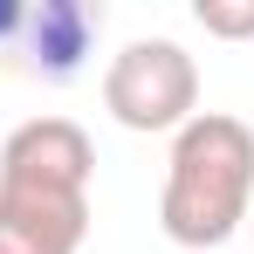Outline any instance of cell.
<instances>
[{
  "instance_id": "cell-1",
  "label": "cell",
  "mask_w": 254,
  "mask_h": 254,
  "mask_svg": "<svg viewBox=\"0 0 254 254\" xmlns=\"http://www.w3.org/2000/svg\"><path fill=\"white\" fill-rule=\"evenodd\" d=\"M254 206V130L227 110H199L172 130L165 186H158V227L172 248H220Z\"/></svg>"
},
{
  "instance_id": "cell-2",
  "label": "cell",
  "mask_w": 254,
  "mask_h": 254,
  "mask_svg": "<svg viewBox=\"0 0 254 254\" xmlns=\"http://www.w3.org/2000/svg\"><path fill=\"white\" fill-rule=\"evenodd\" d=\"M103 110L137 137H172L199 117V62L172 35H137L103 69Z\"/></svg>"
},
{
  "instance_id": "cell-3",
  "label": "cell",
  "mask_w": 254,
  "mask_h": 254,
  "mask_svg": "<svg viewBox=\"0 0 254 254\" xmlns=\"http://www.w3.org/2000/svg\"><path fill=\"white\" fill-rule=\"evenodd\" d=\"M96 144L76 117H28L0 144V186H48V192H89Z\"/></svg>"
},
{
  "instance_id": "cell-4",
  "label": "cell",
  "mask_w": 254,
  "mask_h": 254,
  "mask_svg": "<svg viewBox=\"0 0 254 254\" xmlns=\"http://www.w3.org/2000/svg\"><path fill=\"white\" fill-rule=\"evenodd\" d=\"M89 192L0 186V254H83Z\"/></svg>"
},
{
  "instance_id": "cell-5",
  "label": "cell",
  "mask_w": 254,
  "mask_h": 254,
  "mask_svg": "<svg viewBox=\"0 0 254 254\" xmlns=\"http://www.w3.org/2000/svg\"><path fill=\"white\" fill-rule=\"evenodd\" d=\"M96 35H103V7H89V0H42V7H21L14 48L28 55L35 76L69 83L89 55H96Z\"/></svg>"
},
{
  "instance_id": "cell-6",
  "label": "cell",
  "mask_w": 254,
  "mask_h": 254,
  "mask_svg": "<svg viewBox=\"0 0 254 254\" xmlns=\"http://www.w3.org/2000/svg\"><path fill=\"white\" fill-rule=\"evenodd\" d=\"M199 28L206 35H254V7H206L199 0Z\"/></svg>"
},
{
  "instance_id": "cell-7",
  "label": "cell",
  "mask_w": 254,
  "mask_h": 254,
  "mask_svg": "<svg viewBox=\"0 0 254 254\" xmlns=\"http://www.w3.org/2000/svg\"><path fill=\"white\" fill-rule=\"evenodd\" d=\"M14 35H21V7H14V0H0V42L14 48Z\"/></svg>"
}]
</instances>
